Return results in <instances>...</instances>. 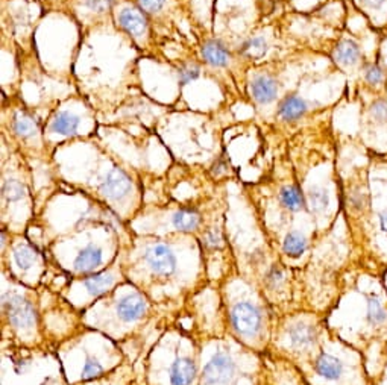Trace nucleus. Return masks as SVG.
<instances>
[{"instance_id":"obj_1","label":"nucleus","mask_w":387,"mask_h":385,"mask_svg":"<svg viewBox=\"0 0 387 385\" xmlns=\"http://www.w3.org/2000/svg\"><path fill=\"white\" fill-rule=\"evenodd\" d=\"M231 323L239 335L255 337L263 328V313L252 304H239L231 311Z\"/></svg>"},{"instance_id":"obj_2","label":"nucleus","mask_w":387,"mask_h":385,"mask_svg":"<svg viewBox=\"0 0 387 385\" xmlns=\"http://www.w3.org/2000/svg\"><path fill=\"white\" fill-rule=\"evenodd\" d=\"M4 309L9 323L16 328H32L37 322V313L29 301L17 294H6L4 297Z\"/></svg>"},{"instance_id":"obj_3","label":"nucleus","mask_w":387,"mask_h":385,"mask_svg":"<svg viewBox=\"0 0 387 385\" xmlns=\"http://www.w3.org/2000/svg\"><path fill=\"white\" fill-rule=\"evenodd\" d=\"M235 373V364L232 358L228 354L223 352H218L216 355L207 362V366L203 367V382L207 385H225L230 384L234 378Z\"/></svg>"},{"instance_id":"obj_4","label":"nucleus","mask_w":387,"mask_h":385,"mask_svg":"<svg viewBox=\"0 0 387 385\" xmlns=\"http://www.w3.org/2000/svg\"><path fill=\"white\" fill-rule=\"evenodd\" d=\"M117 25L135 41H143L149 35L147 14L138 6H125L117 16Z\"/></svg>"},{"instance_id":"obj_5","label":"nucleus","mask_w":387,"mask_h":385,"mask_svg":"<svg viewBox=\"0 0 387 385\" xmlns=\"http://www.w3.org/2000/svg\"><path fill=\"white\" fill-rule=\"evenodd\" d=\"M146 263L155 275L170 276L176 270V256L167 244H155L146 252Z\"/></svg>"},{"instance_id":"obj_6","label":"nucleus","mask_w":387,"mask_h":385,"mask_svg":"<svg viewBox=\"0 0 387 385\" xmlns=\"http://www.w3.org/2000/svg\"><path fill=\"white\" fill-rule=\"evenodd\" d=\"M249 90L258 105H269L278 98L279 82L271 73H258L252 78Z\"/></svg>"},{"instance_id":"obj_7","label":"nucleus","mask_w":387,"mask_h":385,"mask_svg":"<svg viewBox=\"0 0 387 385\" xmlns=\"http://www.w3.org/2000/svg\"><path fill=\"white\" fill-rule=\"evenodd\" d=\"M133 188V183L129 176L120 168H114L106 175L101 184V192L110 200H122L125 199Z\"/></svg>"},{"instance_id":"obj_8","label":"nucleus","mask_w":387,"mask_h":385,"mask_svg":"<svg viewBox=\"0 0 387 385\" xmlns=\"http://www.w3.org/2000/svg\"><path fill=\"white\" fill-rule=\"evenodd\" d=\"M315 370L318 377L328 382H337L345 373V364L331 354H320L315 361Z\"/></svg>"},{"instance_id":"obj_9","label":"nucleus","mask_w":387,"mask_h":385,"mask_svg":"<svg viewBox=\"0 0 387 385\" xmlns=\"http://www.w3.org/2000/svg\"><path fill=\"white\" fill-rule=\"evenodd\" d=\"M146 313V302L145 299L137 294H128L120 299L117 304V314L123 320V322H135V320L142 318Z\"/></svg>"},{"instance_id":"obj_10","label":"nucleus","mask_w":387,"mask_h":385,"mask_svg":"<svg viewBox=\"0 0 387 385\" xmlns=\"http://www.w3.org/2000/svg\"><path fill=\"white\" fill-rule=\"evenodd\" d=\"M201 53H202L203 61L210 64L211 67H218V69L227 67L231 59L230 50L219 40H208L203 42Z\"/></svg>"},{"instance_id":"obj_11","label":"nucleus","mask_w":387,"mask_h":385,"mask_svg":"<svg viewBox=\"0 0 387 385\" xmlns=\"http://www.w3.org/2000/svg\"><path fill=\"white\" fill-rule=\"evenodd\" d=\"M332 58L342 67H354L357 66L361 59V50L356 41L345 38L337 42V46L332 52Z\"/></svg>"},{"instance_id":"obj_12","label":"nucleus","mask_w":387,"mask_h":385,"mask_svg":"<svg viewBox=\"0 0 387 385\" xmlns=\"http://www.w3.org/2000/svg\"><path fill=\"white\" fill-rule=\"evenodd\" d=\"M308 111L307 102L298 94H288L278 105V115L284 122H295L304 117Z\"/></svg>"},{"instance_id":"obj_13","label":"nucleus","mask_w":387,"mask_h":385,"mask_svg":"<svg viewBox=\"0 0 387 385\" xmlns=\"http://www.w3.org/2000/svg\"><path fill=\"white\" fill-rule=\"evenodd\" d=\"M172 385H190L196 378V364L190 358H176L170 370Z\"/></svg>"},{"instance_id":"obj_14","label":"nucleus","mask_w":387,"mask_h":385,"mask_svg":"<svg viewBox=\"0 0 387 385\" xmlns=\"http://www.w3.org/2000/svg\"><path fill=\"white\" fill-rule=\"evenodd\" d=\"M102 263V249L90 244L84 248L74 260V269L79 273H89L94 269H98Z\"/></svg>"},{"instance_id":"obj_15","label":"nucleus","mask_w":387,"mask_h":385,"mask_svg":"<svg viewBox=\"0 0 387 385\" xmlns=\"http://www.w3.org/2000/svg\"><path fill=\"white\" fill-rule=\"evenodd\" d=\"M288 338H290V345H292L295 349H298V350L307 349L310 346H313L315 341H316L315 328L310 326V325H304V323L295 325L292 329H290Z\"/></svg>"},{"instance_id":"obj_16","label":"nucleus","mask_w":387,"mask_h":385,"mask_svg":"<svg viewBox=\"0 0 387 385\" xmlns=\"http://www.w3.org/2000/svg\"><path fill=\"white\" fill-rule=\"evenodd\" d=\"M79 126V117L72 113L62 111L53 117L50 122V132L60 135H73Z\"/></svg>"},{"instance_id":"obj_17","label":"nucleus","mask_w":387,"mask_h":385,"mask_svg":"<svg viewBox=\"0 0 387 385\" xmlns=\"http://www.w3.org/2000/svg\"><path fill=\"white\" fill-rule=\"evenodd\" d=\"M279 202L290 212H299L307 205L303 191L296 185H287L279 191Z\"/></svg>"},{"instance_id":"obj_18","label":"nucleus","mask_w":387,"mask_h":385,"mask_svg":"<svg viewBox=\"0 0 387 385\" xmlns=\"http://www.w3.org/2000/svg\"><path fill=\"white\" fill-rule=\"evenodd\" d=\"M174 226L179 231L191 232L199 228L201 224V214L193 208H182L178 212H175L174 219H172Z\"/></svg>"},{"instance_id":"obj_19","label":"nucleus","mask_w":387,"mask_h":385,"mask_svg":"<svg viewBox=\"0 0 387 385\" xmlns=\"http://www.w3.org/2000/svg\"><path fill=\"white\" fill-rule=\"evenodd\" d=\"M308 241L301 232H288L283 243V251L290 258H299L301 255H304L307 251Z\"/></svg>"},{"instance_id":"obj_20","label":"nucleus","mask_w":387,"mask_h":385,"mask_svg":"<svg viewBox=\"0 0 387 385\" xmlns=\"http://www.w3.org/2000/svg\"><path fill=\"white\" fill-rule=\"evenodd\" d=\"M13 130H14L16 135L20 137L21 140H28V138L35 137L38 132L35 120L32 119L30 115H28L26 113H18L14 115Z\"/></svg>"},{"instance_id":"obj_21","label":"nucleus","mask_w":387,"mask_h":385,"mask_svg":"<svg viewBox=\"0 0 387 385\" xmlns=\"http://www.w3.org/2000/svg\"><path fill=\"white\" fill-rule=\"evenodd\" d=\"M366 320L374 328H380L387 322V309L377 296H371L368 299Z\"/></svg>"},{"instance_id":"obj_22","label":"nucleus","mask_w":387,"mask_h":385,"mask_svg":"<svg viewBox=\"0 0 387 385\" xmlns=\"http://www.w3.org/2000/svg\"><path fill=\"white\" fill-rule=\"evenodd\" d=\"M113 284H114V276L106 272L91 275L85 280V288H87L91 296H99L105 293L108 288L113 287Z\"/></svg>"},{"instance_id":"obj_23","label":"nucleus","mask_w":387,"mask_h":385,"mask_svg":"<svg viewBox=\"0 0 387 385\" xmlns=\"http://www.w3.org/2000/svg\"><path fill=\"white\" fill-rule=\"evenodd\" d=\"M267 40L262 35H255L246 40L242 46V53L249 59H260L267 53Z\"/></svg>"},{"instance_id":"obj_24","label":"nucleus","mask_w":387,"mask_h":385,"mask_svg":"<svg viewBox=\"0 0 387 385\" xmlns=\"http://www.w3.org/2000/svg\"><path fill=\"white\" fill-rule=\"evenodd\" d=\"M328 195L327 191L320 188H311L307 195V205L313 212H322L325 211L328 207Z\"/></svg>"},{"instance_id":"obj_25","label":"nucleus","mask_w":387,"mask_h":385,"mask_svg":"<svg viewBox=\"0 0 387 385\" xmlns=\"http://www.w3.org/2000/svg\"><path fill=\"white\" fill-rule=\"evenodd\" d=\"M14 260L20 269L28 270L35 261V252L30 248H28V246H20V248H17L14 252Z\"/></svg>"},{"instance_id":"obj_26","label":"nucleus","mask_w":387,"mask_h":385,"mask_svg":"<svg viewBox=\"0 0 387 385\" xmlns=\"http://www.w3.org/2000/svg\"><path fill=\"white\" fill-rule=\"evenodd\" d=\"M2 195L8 202H16L20 200L25 195V188L21 185L18 180H5L4 188H2Z\"/></svg>"},{"instance_id":"obj_27","label":"nucleus","mask_w":387,"mask_h":385,"mask_svg":"<svg viewBox=\"0 0 387 385\" xmlns=\"http://www.w3.org/2000/svg\"><path fill=\"white\" fill-rule=\"evenodd\" d=\"M179 74V82L181 85H187L189 82L195 81L199 78L201 74V66L196 62H186L178 71Z\"/></svg>"},{"instance_id":"obj_28","label":"nucleus","mask_w":387,"mask_h":385,"mask_svg":"<svg viewBox=\"0 0 387 385\" xmlns=\"http://www.w3.org/2000/svg\"><path fill=\"white\" fill-rule=\"evenodd\" d=\"M103 372V367L101 362L96 360L94 357H87V361H85L84 364V369H82V379L84 381H90V379H94L102 375Z\"/></svg>"},{"instance_id":"obj_29","label":"nucleus","mask_w":387,"mask_h":385,"mask_svg":"<svg viewBox=\"0 0 387 385\" xmlns=\"http://www.w3.org/2000/svg\"><path fill=\"white\" fill-rule=\"evenodd\" d=\"M384 79H386V73L380 66H377V64H369V66H366V69H364V81H366L368 84L378 85V84H383Z\"/></svg>"},{"instance_id":"obj_30","label":"nucleus","mask_w":387,"mask_h":385,"mask_svg":"<svg viewBox=\"0 0 387 385\" xmlns=\"http://www.w3.org/2000/svg\"><path fill=\"white\" fill-rule=\"evenodd\" d=\"M371 117L378 123H386L387 122V99H377L374 100L371 108H369Z\"/></svg>"},{"instance_id":"obj_31","label":"nucleus","mask_w":387,"mask_h":385,"mask_svg":"<svg viewBox=\"0 0 387 385\" xmlns=\"http://www.w3.org/2000/svg\"><path fill=\"white\" fill-rule=\"evenodd\" d=\"M167 0H137V6L147 16H155L161 13V9L166 6Z\"/></svg>"},{"instance_id":"obj_32","label":"nucleus","mask_w":387,"mask_h":385,"mask_svg":"<svg viewBox=\"0 0 387 385\" xmlns=\"http://www.w3.org/2000/svg\"><path fill=\"white\" fill-rule=\"evenodd\" d=\"M116 4V0H85V6L94 14H102L105 11L111 9Z\"/></svg>"},{"instance_id":"obj_33","label":"nucleus","mask_w":387,"mask_h":385,"mask_svg":"<svg viewBox=\"0 0 387 385\" xmlns=\"http://www.w3.org/2000/svg\"><path fill=\"white\" fill-rule=\"evenodd\" d=\"M220 241H222V239H220V234L218 231L207 232L206 237H203V243H206L208 248H218Z\"/></svg>"},{"instance_id":"obj_34","label":"nucleus","mask_w":387,"mask_h":385,"mask_svg":"<svg viewBox=\"0 0 387 385\" xmlns=\"http://www.w3.org/2000/svg\"><path fill=\"white\" fill-rule=\"evenodd\" d=\"M269 281L272 282V285H274V287H276L279 282L283 281V273H281V270H278L276 267H274L272 272L269 273Z\"/></svg>"},{"instance_id":"obj_35","label":"nucleus","mask_w":387,"mask_h":385,"mask_svg":"<svg viewBox=\"0 0 387 385\" xmlns=\"http://www.w3.org/2000/svg\"><path fill=\"white\" fill-rule=\"evenodd\" d=\"M378 222H380V229L387 235V209H384V211L380 214Z\"/></svg>"},{"instance_id":"obj_36","label":"nucleus","mask_w":387,"mask_h":385,"mask_svg":"<svg viewBox=\"0 0 387 385\" xmlns=\"http://www.w3.org/2000/svg\"><path fill=\"white\" fill-rule=\"evenodd\" d=\"M386 0H363L364 5H368L369 8H380Z\"/></svg>"},{"instance_id":"obj_37","label":"nucleus","mask_w":387,"mask_h":385,"mask_svg":"<svg viewBox=\"0 0 387 385\" xmlns=\"http://www.w3.org/2000/svg\"><path fill=\"white\" fill-rule=\"evenodd\" d=\"M386 375H387V360H386Z\"/></svg>"}]
</instances>
